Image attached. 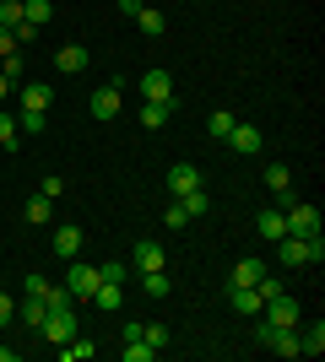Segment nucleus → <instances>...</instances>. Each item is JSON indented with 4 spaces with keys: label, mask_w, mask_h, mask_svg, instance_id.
Wrapping results in <instances>:
<instances>
[{
    "label": "nucleus",
    "mask_w": 325,
    "mask_h": 362,
    "mask_svg": "<svg viewBox=\"0 0 325 362\" xmlns=\"http://www.w3.org/2000/svg\"><path fill=\"white\" fill-rule=\"evenodd\" d=\"M277 255H282V265H320L325 259V238L320 233H314V238H293V233H287V238H277Z\"/></svg>",
    "instance_id": "f257e3e1"
},
{
    "label": "nucleus",
    "mask_w": 325,
    "mask_h": 362,
    "mask_svg": "<svg viewBox=\"0 0 325 362\" xmlns=\"http://www.w3.org/2000/svg\"><path fill=\"white\" fill-rule=\"evenodd\" d=\"M255 341L261 346H271L277 357H298V325H255Z\"/></svg>",
    "instance_id": "f03ea898"
},
{
    "label": "nucleus",
    "mask_w": 325,
    "mask_h": 362,
    "mask_svg": "<svg viewBox=\"0 0 325 362\" xmlns=\"http://www.w3.org/2000/svg\"><path fill=\"white\" fill-rule=\"evenodd\" d=\"M38 335H44L49 346H65V341L76 335V314H71V308H49L44 325H38Z\"/></svg>",
    "instance_id": "7ed1b4c3"
},
{
    "label": "nucleus",
    "mask_w": 325,
    "mask_h": 362,
    "mask_svg": "<svg viewBox=\"0 0 325 362\" xmlns=\"http://www.w3.org/2000/svg\"><path fill=\"white\" fill-rule=\"evenodd\" d=\"M282 222H287L293 238H314V233H320V211H314V200H298L293 211H282Z\"/></svg>",
    "instance_id": "20e7f679"
},
{
    "label": "nucleus",
    "mask_w": 325,
    "mask_h": 362,
    "mask_svg": "<svg viewBox=\"0 0 325 362\" xmlns=\"http://www.w3.org/2000/svg\"><path fill=\"white\" fill-rule=\"evenodd\" d=\"M120 87H125V81H120V76H114V81H108V87H98L93 92V119H120V108H125V98H120Z\"/></svg>",
    "instance_id": "39448f33"
},
{
    "label": "nucleus",
    "mask_w": 325,
    "mask_h": 362,
    "mask_svg": "<svg viewBox=\"0 0 325 362\" xmlns=\"http://www.w3.org/2000/svg\"><path fill=\"white\" fill-rule=\"evenodd\" d=\"M65 292H71V303H93V292H98V265H71Z\"/></svg>",
    "instance_id": "423d86ee"
},
{
    "label": "nucleus",
    "mask_w": 325,
    "mask_h": 362,
    "mask_svg": "<svg viewBox=\"0 0 325 362\" xmlns=\"http://www.w3.org/2000/svg\"><path fill=\"white\" fill-rule=\"evenodd\" d=\"M141 98H147V103H173V76L169 71H147L141 76Z\"/></svg>",
    "instance_id": "0eeeda50"
},
{
    "label": "nucleus",
    "mask_w": 325,
    "mask_h": 362,
    "mask_svg": "<svg viewBox=\"0 0 325 362\" xmlns=\"http://www.w3.org/2000/svg\"><path fill=\"white\" fill-rule=\"evenodd\" d=\"M228 146L239 151V157H255V151L266 146V136L255 130V124H233V130H228Z\"/></svg>",
    "instance_id": "6e6552de"
},
{
    "label": "nucleus",
    "mask_w": 325,
    "mask_h": 362,
    "mask_svg": "<svg viewBox=\"0 0 325 362\" xmlns=\"http://www.w3.org/2000/svg\"><path fill=\"white\" fill-rule=\"evenodd\" d=\"M163 265H169V255H163V243L141 238V243H136V271H163Z\"/></svg>",
    "instance_id": "1a4fd4ad"
},
{
    "label": "nucleus",
    "mask_w": 325,
    "mask_h": 362,
    "mask_svg": "<svg viewBox=\"0 0 325 362\" xmlns=\"http://www.w3.org/2000/svg\"><path fill=\"white\" fill-rule=\"evenodd\" d=\"M195 184H201V168H190V163L169 168V189H173V200H179V195H190Z\"/></svg>",
    "instance_id": "9d476101"
},
{
    "label": "nucleus",
    "mask_w": 325,
    "mask_h": 362,
    "mask_svg": "<svg viewBox=\"0 0 325 362\" xmlns=\"http://www.w3.org/2000/svg\"><path fill=\"white\" fill-rule=\"evenodd\" d=\"M55 71H65V76H81V71H87V49H81V44H65L60 54H55Z\"/></svg>",
    "instance_id": "9b49d317"
},
{
    "label": "nucleus",
    "mask_w": 325,
    "mask_h": 362,
    "mask_svg": "<svg viewBox=\"0 0 325 362\" xmlns=\"http://www.w3.org/2000/svg\"><path fill=\"white\" fill-rule=\"evenodd\" d=\"M130 22H136V28L147 33V38H163V33H169V16H163V11H152V6H141V11L130 16Z\"/></svg>",
    "instance_id": "f8f14e48"
},
{
    "label": "nucleus",
    "mask_w": 325,
    "mask_h": 362,
    "mask_svg": "<svg viewBox=\"0 0 325 362\" xmlns=\"http://www.w3.org/2000/svg\"><path fill=\"white\" fill-rule=\"evenodd\" d=\"M55 255H60V259L81 255V227H55Z\"/></svg>",
    "instance_id": "ddd939ff"
},
{
    "label": "nucleus",
    "mask_w": 325,
    "mask_h": 362,
    "mask_svg": "<svg viewBox=\"0 0 325 362\" xmlns=\"http://www.w3.org/2000/svg\"><path fill=\"white\" fill-rule=\"evenodd\" d=\"M325 351V325L314 319L309 330H298V357H320Z\"/></svg>",
    "instance_id": "4468645a"
},
{
    "label": "nucleus",
    "mask_w": 325,
    "mask_h": 362,
    "mask_svg": "<svg viewBox=\"0 0 325 362\" xmlns=\"http://www.w3.org/2000/svg\"><path fill=\"white\" fill-rule=\"evenodd\" d=\"M255 233H261L266 243L287 238V222H282V211H261V216H255Z\"/></svg>",
    "instance_id": "2eb2a0df"
},
{
    "label": "nucleus",
    "mask_w": 325,
    "mask_h": 362,
    "mask_svg": "<svg viewBox=\"0 0 325 362\" xmlns=\"http://www.w3.org/2000/svg\"><path fill=\"white\" fill-rule=\"evenodd\" d=\"M261 179H266V189H271V195H282V200H287V189H293V168L271 163V168L261 173Z\"/></svg>",
    "instance_id": "dca6fc26"
},
{
    "label": "nucleus",
    "mask_w": 325,
    "mask_h": 362,
    "mask_svg": "<svg viewBox=\"0 0 325 362\" xmlns=\"http://www.w3.org/2000/svg\"><path fill=\"white\" fill-rule=\"evenodd\" d=\"M261 276H266L261 259H239V265H233V276H228V287H255Z\"/></svg>",
    "instance_id": "f3484780"
},
{
    "label": "nucleus",
    "mask_w": 325,
    "mask_h": 362,
    "mask_svg": "<svg viewBox=\"0 0 325 362\" xmlns=\"http://www.w3.org/2000/svg\"><path fill=\"white\" fill-rule=\"evenodd\" d=\"M228 303H233V314H261V292L255 287H228Z\"/></svg>",
    "instance_id": "a211bd4d"
},
{
    "label": "nucleus",
    "mask_w": 325,
    "mask_h": 362,
    "mask_svg": "<svg viewBox=\"0 0 325 362\" xmlns=\"http://www.w3.org/2000/svg\"><path fill=\"white\" fill-rule=\"evenodd\" d=\"M173 119V103H141V130H163Z\"/></svg>",
    "instance_id": "6ab92c4d"
},
{
    "label": "nucleus",
    "mask_w": 325,
    "mask_h": 362,
    "mask_svg": "<svg viewBox=\"0 0 325 362\" xmlns=\"http://www.w3.org/2000/svg\"><path fill=\"white\" fill-rule=\"evenodd\" d=\"M44 314H49L44 298H22V303H16V319H22V325H33V330L44 325Z\"/></svg>",
    "instance_id": "aec40b11"
},
{
    "label": "nucleus",
    "mask_w": 325,
    "mask_h": 362,
    "mask_svg": "<svg viewBox=\"0 0 325 362\" xmlns=\"http://www.w3.org/2000/svg\"><path fill=\"white\" fill-rule=\"evenodd\" d=\"M141 292H147V298H169V292H173L169 271H141Z\"/></svg>",
    "instance_id": "412c9836"
},
{
    "label": "nucleus",
    "mask_w": 325,
    "mask_h": 362,
    "mask_svg": "<svg viewBox=\"0 0 325 362\" xmlns=\"http://www.w3.org/2000/svg\"><path fill=\"white\" fill-rule=\"evenodd\" d=\"M49 216H55V200H44V195H33L28 206H22V222H33V227H44Z\"/></svg>",
    "instance_id": "4be33fe9"
},
{
    "label": "nucleus",
    "mask_w": 325,
    "mask_h": 362,
    "mask_svg": "<svg viewBox=\"0 0 325 362\" xmlns=\"http://www.w3.org/2000/svg\"><path fill=\"white\" fill-rule=\"evenodd\" d=\"M179 206H185V216H190V222H195V216H206V211H212V195H206L201 184H195L190 195H179Z\"/></svg>",
    "instance_id": "5701e85b"
},
{
    "label": "nucleus",
    "mask_w": 325,
    "mask_h": 362,
    "mask_svg": "<svg viewBox=\"0 0 325 362\" xmlns=\"http://www.w3.org/2000/svg\"><path fill=\"white\" fill-rule=\"evenodd\" d=\"M16 130H28V136L49 130V108H22V114H16Z\"/></svg>",
    "instance_id": "b1692460"
},
{
    "label": "nucleus",
    "mask_w": 325,
    "mask_h": 362,
    "mask_svg": "<svg viewBox=\"0 0 325 362\" xmlns=\"http://www.w3.org/2000/svg\"><path fill=\"white\" fill-rule=\"evenodd\" d=\"M49 98H55V87H44V81H28V87H22V108H49Z\"/></svg>",
    "instance_id": "393cba45"
},
{
    "label": "nucleus",
    "mask_w": 325,
    "mask_h": 362,
    "mask_svg": "<svg viewBox=\"0 0 325 362\" xmlns=\"http://www.w3.org/2000/svg\"><path fill=\"white\" fill-rule=\"evenodd\" d=\"M22 11H28V22H33V28H44L49 16H55V0H22Z\"/></svg>",
    "instance_id": "a878e982"
},
{
    "label": "nucleus",
    "mask_w": 325,
    "mask_h": 362,
    "mask_svg": "<svg viewBox=\"0 0 325 362\" xmlns=\"http://www.w3.org/2000/svg\"><path fill=\"white\" fill-rule=\"evenodd\" d=\"M233 124H239V119H233L228 108H217L212 119H206V136H217V141H228V130H233Z\"/></svg>",
    "instance_id": "bb28decb"
},
{
    "label": "nucleus",
    "mask_w": 325,
    "mask_h": 362,
    "mask_svg": "<svg viewBox=\"0 0 325 362\" xmlns=\"http://www.w3.org/2000/svg\"><path fill=\"white\" fill-rule=\"evenodd\" d=\"M141 341H147L152 351H163V346L173 341V335H169V325H141Z\"/></svg>",
    "instance_id": "cd10ccee"
},
{
    "label": "nucleus",
    "mask_w": 325,
    "mask_h": 362,
    "mask_svg": "<svg viewBox=\"0 0 325 362\" xmlns=\"http://www.w3.org/2000/svg\"><path fill=\"white\" fill-rule=\"evenodd\" d=\"M125 276H130L125 259H103V265H98V281H120V287H125Z\"/></svg>",
    "instance_id": "c85d7f7f"
},
{
    "label": "nucleus",
    "mask_w": 325,
    "mask_h": 362,
    "mask_svg": "<svg viewBox=\"0 0 325 362\" xmlns=\"http://www.w3.org/2000/svg\"><path fill=\"white\" fill-rule=\"evenodd\" d=\"M16 22H28L22 0H0V28H16Z\"/></svg>",
    "instance_id": "c756f323"
},
{
    "label": "nucleus",
    "mask_w": 325,
    "mask_h": 362,
    "mask_svg": "<svg viewBox=\"0 0 325 362\" xmlns=\"http://www.w3.org/2000/svg\"><path fill=\"white\" fill-rule=\"evenodd\" d=\"M16 136H22V130H16V119L6 114V108H0V146H6V151H16Z\"/></svg>",
    "instance_id": "7c9ffc66"
},
{
    "label": "nucleus",
    "mask_w": 325,
    "mask_h": 362,
    "mask_svg": "<svg viewBox=\"0 0 325 362\" xmlns=\"http://www.w3.org/2000/svg\"><path fill=\"white\" fill-rule=\"evenodd\" d=\"M0 76H6L11 87L22 81V54H16V49H11V54H0Z\"/></svg>",
    "instance_id": "2f4dec72"
},
{
    "label": "nucleus",
    "mask_w": 325,
    "mask_h": 362,
    "mask_svg": "<svg viewBox=\"0 0 325 362\" xmlns=\"http://www.w3.org/2000/svg\"><path fill=\"white\" fill-rule=\"evenodd\" d=\"M38 195H44V200H60V195H65V179H60V173H44V184H38Z\"/></svg>",
    "instance_id": "473e14b6"
},
{
    "label": "nucleus",
    "mask_w": 325,
    "mask_h": 362,
    "mask_svg": "<svg viewBox=\"0 0 325 362\" xmlns=\"http://www.w3.org/2000/svg\"><path fill=\"white\" fill-rule=\"evenodd\" d=\"M157 351L147 346V341H130V346H125V362H152Z\"/></svg>",
    "instance_id": "72a5a7b5"
},
{
    "label": "nucleus",
    "mask_w": 325,
    "mask_h": 362,
    "mask_svg": "<svg viewBox=\"0 0 325 362\" xmlns=\"http://www.w3.org/2000/svg\"><path fill=\"white\" fill-rule=\"evenodd\" d=\"M255 292H261V303H266V298H277V292H282V281H277V276H271V271H266L261 281H255Z\"/></svg>",
    "instance_id": "f704fd0d"
},
{
    "label": "nucleus",
    "mask_w": 325,
    "mask_h": 362,
    "mask_svg": "<svg viewBox=\"0 0 325 362\" xmlns=\"http://www.w3.org/2000/svg\"><path fill=\"white\" fill-rule=\"evenodd\" d=\"M44 292H49L44 276H28V281H22V298H44Z\"/></svg>",
    "instance_id": "c9c22d12"
},
{
    "label": "nucleus",
    "mask_w": 325,
    "mask_h": 362,
    "mask_svg": "<svg viewBox=\"0 0 325 362\" xmlns=\"http://www.w3.org/2000/svg\"><path fill=\"white\" fill-rule=\"evenodd\" d=\"M163 222H169V227H173V233H179V227H185V222H190V216H185V206H179V200H173L169 211H163Z\"/></svg>",
    "instance_id": "e433bc0d"
},
{
    "label": "nucleus",
    "mask_w": 325,
    "mask_h": 362,
    "mask_svg": "<svg viewBox=\"0 0 325 362\" xmlns=\"http://www.w3.org/2000/svg\"><path fill=\"white\" fill-rule=\"evenodd\" d=\"M44 303H49V308H71V292H65V287H49Z\"/></svg>",
    "instance_id": "4c0bfd02"
},
{
    "label": "nucleus",
    "mask_w": 325,
    "mask_h": 362,
    "mask_svg": "<svg viewBox=\"0 0 325 362\" xmlns=\"http://www.w3.org/2000/svg\"><path fill=\"white\" fill-rule=\"evenodd\" d=\"M11 38H16V44H33V38H38V28H33V22H16Z\"/></svg>",
    "instance_id": "58836bf2"
},
{
    "label": "nucleus",
    "mask_w": 325,
    "mask_h": 362,
    "mask_svg": "<svg viewBox=\"0 0 325 362\" xmlns=\"http://www.w3.org/2000/svg\"><path fill=\"white\" fill-rule=\"evenodd\" d=\"M11 314H16V303H11V292H0V325H11Z\"/></svg>",
    "instance_id": "ea45409f"
},
{
    "label": "nucleus",
    "mask_w": 325,
    "mask_h": 362,
    "mask_svg": "<svg viewBox=\"0 0 325 362\" xmlns=\"http://www.w3.org/2000/svg\"><path fill=\"white\" fill-rule=\"evenodd\" d=\"M16 49V38H11V28H0V54H11Z\"/></svg>",
    "instance_id": "a19ab883"
},
{
    "label": "nucleus",
    "mask_w": 325,
    "mask_h": 362,
    "mask_svg": "<svg viewBox=\"0 0 325 362\" xmlns=\"http://www.w3.org/2000/svg\"><path fill=\"white\" fill-rule=\"evenodd\" d=\"M6 98H11V81H6V76H0V108H6Z\"/></svg>",
    "instance_id": "79ce46f5"
},
{
    "label": "nucleus",
    "mask_w": 325,
    "mask_h": 362,
    "mask_svg": "<svg viewBox=\"0 0 325 362\" xmlns=\"http://www.w3.org/2000/svg\"><path fill=\"white\" fill-rule=\"evenodd\" d=\"M0 362H16V346H0Z\"/></svg>",
    "instance_id": "37998d69"
}]
</instances>
